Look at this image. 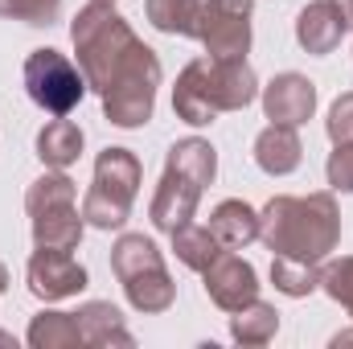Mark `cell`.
<instances>
[{"instance_id":"18","label":"cell","mask_w":353,"mask_h":349,"mask_svg":"<svg viewBox=\"0 0 353 349\" xmlns=\"http://www.w3.org/2000/svg\"><path fill=\"white\" fill-rule=\"evenodd\" d=\"M210 230H214V239L226 251H239V247H247V243L259 239V210H251L247 201L230 197V201H222L210 214Z\"/></svg>"},{"instance_id":"29","label":"cell","mask_w":353,"mask_h":349,"mask_svg":"<svg viewBox=\"0 0 353 349\" xmlns=\"http://www.w3.org/2000/svg\"><path fill=\"white\" fill-rule=\"evenodd\" d=\"M333 346L341 349V346H353V329H345V333H337V337H333Z\"/></svg>"},{"instance_id":"15","label":"cell","mask_w":353,"mask_h":349,"mask_svg":"<svg viewBox=\"0 0 353 349\" xmlns=\"http://www.w3.org/2000/svg\"><path fill=\"white\" fill-rule=\"evenodd\" d=\"M304 161V144L296 136V128H283V123H267L255 140V165L267 177H288L300 169Z\"/></svg>"},{"instance_id":"3","label":"cell","mask_w":353,"mask_h":349,"mask_svg":"<svg viewBox=\"0 0 353 349\" xmlns=\"http://www.w3.org/2000/svg\"><path fill=\"white\" fill-rule=\"evenodd\" d=\"M70 41L87 87L99 94H107V87L123 74V66L144 50V41L128 29V21L111 8V0H90L70 25Z\"/></svg>"},{"instance_id":"26","label":"cell","mask_w":353,"mask_h":349,"mask_svg":"<svg viewBox=\"0 0 353 349\" xmlns=\"http://www.w3.org/2000/svg\"><path fill=\"white\" fill-rule=\"evenodd\" d=\"M325 177H329V185L337 193H353V144H333Z\"/></svg>"},{"instance_id":"1","label":"cell","mask_w":353,"mask_h":349,"mask_svg":"<svg viewBox=\"0 0 353 349\" xmlns=\"http://www.w3.org/2000/svg\"><path fill=\"white\" fill-rule=\"evenodd\" d=\"M259 239L267 243L271 255L321 263L341 243V210L333 193H308V197L279 193L259 214Z\"/></svg>"},{"instance_id":"19","label":"cell","mask_w":353,"mask_h":349,"mask_svg":"<svg viewBox=\"0 0 353 349\" xmlns=\"http://www.w3.org/2000/svg\"><path fill=\"white\" fill-rule=\"evenodd\" d=\"M29 346L33 349H79L83 329L74 321V312H37L29 321Z\"/></svg>"},{"instance_id":"31","label":"cell","mask_w":353,"mask_h":349,"mask_svg":"<svg viewBox=\"0 0 353 349\" xmlns=\"http://www.w3.org/2000/svg\"><path fill=\"white\" fill-rule=\"evenodd\" d=\"M8 288V271H4V263H0V292Z\"/></svg>"},{"instance_id":"22","label":"cell","mask_w":353,"mask_h":349,"mask_svg":"<svg viewBox=\"0 0 353 349\" xmlns=\"http://www.w3.org/2000/svg\"><path fill=\"white\" fill-rule=\"evenodd\" d=\"M148 21L161 33L173 37H197V17H201V0H144Z\"/></svg>"},{"instance_id":"16","label":"cell","mask_w":353,"mask_h":349,"mask_svg":"<svg viewBox=\"0 0 353 349\" xmlns=\"http://www.w3.org/2000/svg\"><path fill=\"white\" fill-rule=\"evenodd\" d=\"M74 321H79V329H83V341L94 346V349L136 346V337H132L128 325H123V312H119L111 300H90V304H83V308L74 312Z\"/></svg>"},{"instance_id":"23","label":"cell","mask_w":353,"mask_h":349,"mask_svg":"<svg viewBox=\"0 0 353 349\" xmlns=\"http://www.w3.org/2000/svg\"><path fill=\"white\" fill-rule=\"evenodd\" d=\"M271 283H275V292L300 300V296L321 288V263H300V259H288V255H275L271 259Z\"/></svg>"},{"instance_id":"17","label":"cell","mask_w":353,"mask_h":349,"mask_svg":"<svg viewBox=\"0 0 353 349\" xmlns=\"http://www.w3.org/2000/svg\"><path fill=\"white\" fill-rule=\"evenodd\" d=\"M83 144H87L83 128H79L74 119H66V115L50 119V123L37 132V157H41L46 169H70V165L83 157Z\"/></svg>"},{"instance_id":"24","label":"cell","mask_w":353,"mask_h":349,"mask_svg":"<svg viewBox=\"0 0 353 349\" xmlns=\"http://www.w3.org/2000/svg\"><path fill=\"white\" fill-rule=\"evenodd\" d=\"M321 288L353 317V255H341V259L329 263V267L321 271Z\"/></svg>"},{"instance_id":"9","label":"cell","mask_w":353,"mask_h":349,"mask_svg":"<svg viewBox=\"0 0 353 349\" xmlns=\"http://www.w3.org/2000/svg\"><path fill=\"white\" fill-rule=\"evenodd\" d=\"M25 90H29V99L41 111L70 115L83 103V94H87V79H83V70L66 54L46 46V50H33L25 58Z\"/></svg>"},{"instance_id":"20","label":"cell","mask_w":353,"mask_h":349,"mask_svg":"<svg viewBox=\"0 0 353 349\" xmlns=\"http://www.w3.org/2000/svg\"><path fill=\"white\" fill-rule=\"evenodd\" d=\"M275 333H279V312L263 300H251L247 308L230 312V337L239 346H267Z\"/></svg>"},{"instance_id":"32","label":"cell","mask_w":353,"mask_h":349,"mask_svg":"<svg viewBox=\"0 0 353 349\" xmlns=\"http://www.w3.org/2000/svg\"><path fill=\"white\" fill-rule=\"evenodd\" d=\"M111 4H115V0H111Z\"/></svg>"},{"instance_id":"27","label":"cell","mask_w":353,"mask_h":349,"mask_svg":"<svg viewBox=\"0 0 353 349\" xmlns=\"http://www.w3.org/2000/svg\"><path fill=\"white\" fill-rule=\"evenodd\" d=\"M325 128H329V140H333V144H353V90L333 103Z\"/></svg>"},{"instance_id":"14","label":"cell","mask_w":353,"mask_h":349,"mask_svg":"<svg viewBox=\"0 0 353 349\" xmlns=\"http://www.w3.org/2000/svg\"><path fill=\"white\" fill-rule=\"evenodd\" d=\"M345 17L337 8V0H312L308 8H300L296 17V41L308 54H333L345 37Z\"/></svg>"},{"instance_id":"7","label":"cell","mask_w":353,"mask_h":349,"mask_svg":"<svg viewBox=\"0 0 353 349\" xmlns=\"http://www.w3.org/2000/svg\"><path fill=\"white\" fill-rule=\"evenodd\" d=\"M25 210L33 222V243L37 247H58V251H74L83 239V214L74 206V181L66 169L37 177L25 193Z\"/></svg>"},{"instance_id":"21","label":"cell","mask_w":353,"mask_h":349,"mask_svg":"<svg viewBox=\"0 0 353 349\" xmlns=\"http://www.w3.org/2000/svg\"><path fill=\"white\" fill-rule=\"evenodd\" d=\"M169 239H173L176 259L185 263L189 271H205L210 263L218 259V251H226V247L214 239V230H210V226H193V222H185V226L173 230Z\"/></svg>"},{"instance_id":"2","label":"cell","mask_w":353,"mask_h":349,"mask_svg":"<svg viewBox=\"0 0 353 349\" xmlns=\"http://www.w3.org/2000/svg\"><path fill=\"white\" fill-rule=\"evenodd\" d=\"M259 79L247 66V58H193L173 87V111L176 119L205 128L222 111H243L255 103Z\"/></svg>"},{"instance_id":"10","label":"cell","mask_w":353,"mask_h":349,"mask_svg":"<svg viewBox=\"0 0 353 349\" xmlns=\"http://www.w3.org/2000/svg\"><path fill=\"white\" fill-rule=\"evenodd\" d=\"M255 0H201L197 41L210 58H247Z\"/></svg>"},{"instance_id":"4","label":"cell","mask_w":353,"mask_h":349,"mask_svg":"<svg viewBox=\"0 0 353 349\" xmlns=\"http://www.w3.org/2000/svg\"><path fill=\"white\" fill-rule=\"evenodd\" d=\"M214 173H218V152H214L210 140H201V136L176 140L173 148H169V161H165V177L157 185V197L148 206L152 226L165 230V235L181 230L193 218V210H197L205 185L214 181Z\"/></svg>"},{"instance_id":"8","label":"cell","mask_w":353,"mask_h":349,"mask_svg":"<svg viewBox=\"0 0 353 349\" xmlns=\"http://www.w3.org/2000/svg\"><path fill=\"white\" fill-rule=\"evenodd\" d=\"M157 87H161V58L144 46L123 66V74L107 87V94H103V115L115 128H144L152 119V111H157Z\"/></svg>"},{"instance_id":"25","label":"cell","mask_w":353,"mask_h":349,"mask_svg":"<svg viewBox=\"0 0 353 349\" xmlns=\"http://www.w3.org/2000/svg\"><path fill=\"white\" fill-rule=\"evenodd\" d=\"M62 0H0V17L25 21V25H50L58 17Z\"/></svg>"},{"instance_id":"11","label":"cell","mask_w":353,"mask_h":349,"mask_svg":"<svg viewBox=\"0 0 353 349\" xmlns=\"http://www.w3.org/2000/svg\"><path fill=\"white\" fill-rule=\"evenodd\" d=\"M29 292L37 300H66V296H79L87 288V267L74 259L70 251H58V247H37L33 259H29Z\"/></svg>"},{"instance_id":"5","label":"cell","mask_w":353,"mask_h":349,"mask_svg":"<svg viewBox=\"0 0 353 349\" xmlns=\"http://www.w3.org/2000/svg\"><path fill=\"white\" fill-rule=\"evenodd\" d=\"M111 271L123 283V296L136 312H165L176 300V283L148 235H119L111 247Z\"/></svg>"},{"instance_id":"6","label":"cell","mask_w":353,"mask_h":349,"mask_svg":"<svg viewBox=\"0 0 353 349\" xmlns=\"http://www.w3.org/2000/svg\"><path fill=\"white\" fill-rule=\"evenodd\" d=\"M140 157L128 148H103L94 161V181L83 197V222L94 230H119L132 214L136 189H140Z\"/></svg>"},{"instance_id":"28","label":"cell","mask_w":353,"mask_h":349,"mask_svg":"<svg viewBox=\"0 0 353 349\" xmlns=\"http://www.w3.org/2000/svg\"><path fill=\"white\" fill-rule=\"evenodd\" d=\"M337 8H341V17H345V25H353V0H337Z\"/></svg>"},{"instance_id":"13","label":"cell","mask_w":353,"mask_h":349,"mask_svg":"<svg viewBox=\"0 0 353 349\" xmlns=\"http://www.w3.org/2000/svg\"><path fill=\"white\" fill-rule=\"evenodd\" d=\"M312 111H316V87H312L304 74H296V70L275 74L263 87V115L271 123L300 128V123L312 119Z\"/></svg>"},{"instance_id":"12","label":"cell","mask_w":353,"mask_h":349,"mask_svg":"<svg viewBox=\"0 0 353 349\" xmlns=\"http://www.w3.org/2000/svg\"><path fill=\"white\" fill-rule=\"evenodd\" d=\"M201 275H205L210 300L218 308H226V312H239L251 300H259V275H255V267L247 259H239L234 251H218V259L210 263Z\"/></svg>"},{"instance_id":"30","label":"cell","mask_w":353,"mask_h":349,"mask_svg":"<svg viewBox=\"0 0 353 349\" xmlns=\"http://www.w3.org/2000/svg\"><path fill=\"white\" fill-rule=\"evenodd\" d=\"M0 346H4V349H17V337H12V333H4V329H0Z\"/></svg>"}]
</instances>
